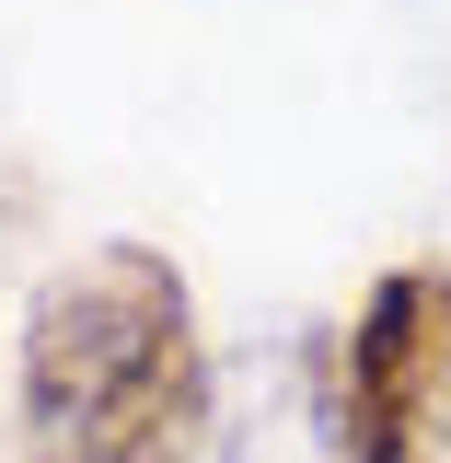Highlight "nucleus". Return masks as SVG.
I'll return each mask as SVG.
<instances>
[{
	"label": "nucleus",
	"mask_w": 451,
	"mask_h": 463,
	"mask_svg": "<svg viewBox=\"0 0 451 463\" xmlns=\"http://www.w3.org/2000/svg\"><path fill=\"white\" fill-rule=\"evenodd\" d=\"M324 463H451V267H394L313 347Z\"/></svg>",
	"instance_id": "f03ea898"
},
{
	"label": "nucleus",
	"mask_w": 451,
	"mask_h": 463,
	"mask_svg": "<svg viewBox=\"0 0 451 463\" xmlns=\"http://www.w3.org/2000/svg\"><path fill=\"white\" fill-rule=\"evenodd\" d=\"M209 347L163 243H93L23 301V463H197Z\"/></svg>",
	"instance_id": "f257e3e1"
}]
</instances>
